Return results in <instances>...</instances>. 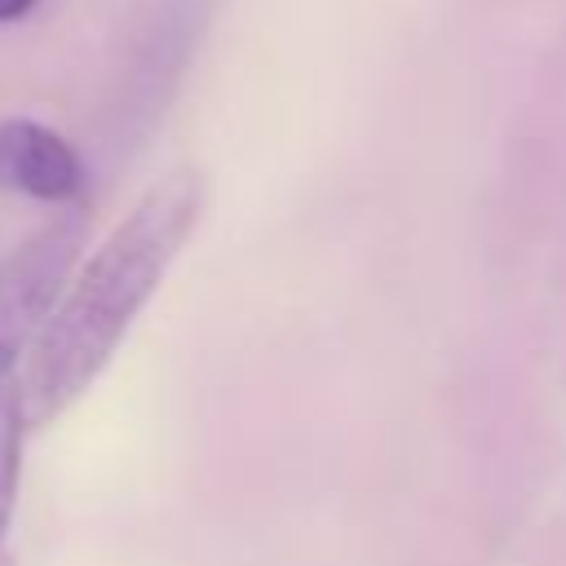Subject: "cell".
<instances>
[{
  "instance_id": "cell-1",
  "label": "cell",
  "mask_w": 566,
  "mask_h": 566,
  "mask_svg": "<svg viewBox=\"0 0 566 566\" xmlns=\"http://www.w3.org/2000/svg\"><path fill=\"white\" fill-rule=\"evenodd\" d=\"M199 212V168H172L150 181L111 226V234L80 261L18 363V402L27 429L57 420L106 371L133 318L146 310L190 243Z\"/></svg>"
},
{
  "instance_id": "cell-2",
  "label": "cell",
  "mask_w": 566,
  "mask_h": 566,
  "mask_svg": "<svg viewBox=\"0 0 566 566\" xmlns=\"http://www.w3.org/2000/svg\"><path fill=\"white\" fill-rule=\"evenodd\" d=\"M88 230L84 203H66L35 234H27L0 265V345L27 354L31 336L57 305L75 274V256Z\"/></svg>"
},
{
  "instance_id": "cell-3",
  "label": "cell",
  "mask_w": 566,
  "mask_h": 566,
  "mask_svg": "<svg viewBox=\"0 0 566 566\" xmlns=\"http://www.w3.org/2000/svg\"><path fill=\"white\" fill-rule=\"evenodd\" d=\"M0 186L66 208L84 195V164L62 133L35 119H0Z\"/></svg>"
},
{
  "instance_id": "cell-4",
  "label": "cell",
  "mask_w": 566,
  "mask_h": 566,
  "mask_svg": "<svg viewBox=\"0 0 566 566\" xmlns=\"http://www.w3.org/2000/svg\"><path fill=\"white\" fill-rule=\"evenodd\" d=\"M18 349L0 345V553H4V531L13 522L18 504V478H22V402H18Z\"/></svg>"
},
{
  "instance_id": "cell-5",
  "label": "cell",
  "mask_w": 566,
  "mask_h": 566,
  "mask_svg": "<svg viewBox=\"0 0 566 566\" xmlns=\"http://www.w3.org/2000/svg\"><path fill=\"white\" fill-rule=\"evenodd\" d=\"M31 4H35V0H0V22H18V18H27Z\"/></svg>"
},
{
  "instance_id": "cell-6",
  "label": "cell",
  "mask_w": 566,
  "mask_h": 566,
  "mask_svg": "<svg viewBox=\"0 0 566 566\" xmlns=\"http://www.w3.org/2000/svg\"><path fill=\"white\" fill-rule=\"evenodd\" d=\"M0 566H13V562H9V557H4V553H0Z\"/></svg>"
}]
</instances>
